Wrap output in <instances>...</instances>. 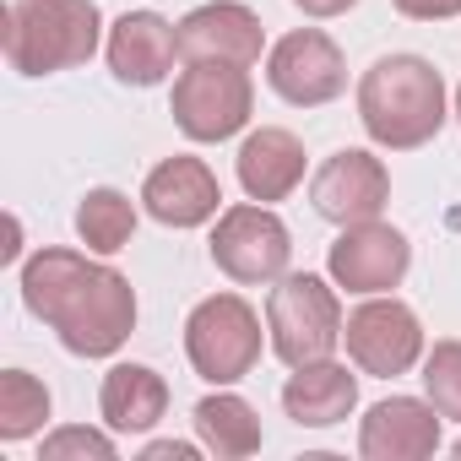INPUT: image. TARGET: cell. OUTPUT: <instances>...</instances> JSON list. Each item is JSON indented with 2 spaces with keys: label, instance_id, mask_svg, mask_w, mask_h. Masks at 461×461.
<instances>
[{
  "label": "cell",
  "instance_id": "obj_13",
  "mask_svg": "<svg viewBox=\"0 0 461 461\" xmlns=\"http://www.w3.org/2000/svg\"><path fill=\"white\" fill-rule=\"evenodd\" d=\"M141 201H147V212H152L158 222H168V228H201L206 217H217L222 190H217V174H212L201 158H168V163H158V168L147 174Z\"/></svg>",
  "mask_w": 461,
  "mask_h": 461
},
{
  "label": "cell",
  "instance_id": "obj_6",
  "mask_svg": "<svg viewBox=\"0 0 461 461\" xmlns=\"http://www.w3.org/2000/svg\"><path fill=\"white\" fill-rule=\"evenodd\" d=\"M256 87L245 66H222V60H195L174 82V125L190 141H228L250 120Z\"/></svg>",
  "mask_w": 461,
  "mask_h": 461
},
{
  "label": "cell",
  "instance_id": "obj_27",
  "mask_svg": "<svg viewBox=\"0 0 461 461\" xmlns=\"http://www.w3.org/2000/svg\"><path fill=\"white\" fill-rule=\"evenodd\" d=\"M456 114H461V87H456Z\"/></svg>",
  "mask_w": 461,
  "mask_h": 461
},
{
  "label": "cell",
  "instance_id": "obj_2",
  "mask_svg": "<svg viewBox=\"0 0 461 461\" xmlns=\"http://www.w3.org/2000/svg\"><path fill=\"white\" fill-rule=\"evenodd\" d=\"M358 120L364 131L391 147L412 152L439 136L445 125V82L423 55H385L358 82Z\"/></svg>",
  "mask_w": 461,
  "mask_h": 461
},
{
  "label": "cell",
  "instance_id": "obj_8",
  "mask_svg": "<svg viewBox=\"0 0 461 461\" xmlns=\"http://www.w3.org/2000/svg\"><path fill=\"white\" fill-rule=\"evenodd\" d=\"M342 337H348V358L364 369V375H407L423 353V326L407 304L396 299H369L358 304L348 321H342Z\"/></svg>",
  "mask_w": 461,
  "mask_h": 461
},
{
  "label": "cell",
  "instance_id": "obj_24",
  "mask_svg": "<svg viewBox=\"0 0 461 461\" xmlns=\"http://www.w3.org/2000/svg\"><path fill=\"white\" fill-rule=\"evenodd\" d=\"M396 12L412 17V23H445L461 12V0H396Z\"/></svg>",
  "mask_w": 461,
  "mask_h": 461
},
{
  "label": "cell",
  "instance_id": "obj_25",
  "mask_svg": "<svg viewBox=\"0 0 461 461\" xmlns=\"http://www.w3.org/2000/svg\"><path fill=\"white\" fill-rule=\"evenodd\" d=\"M141 456H147V461H190L195 445H185V439H158V445H147Z\"/></svg>",
  "mask_w": 461,
  "mask_h": 461
},
{
  "label": "cell",
  "instance_id": "obj_23",
  "mask_svg": "<svg viewBox=\"0 0 461 461\" xmlns=\"http://www.w3.org/2000/svg\"><path fill=\"white\" fill-rule=\"evenodd\" d=\"M66 456H93V461H114V439L98 434V429H60L44 439V456L39 461H66Z\"/></svg>",
  "mask_w": 461,
  "mask_h": 461
},
{
  "label": "cell",
  "instance_id": "obj_16",
  "mask_svg": "<svg viewBox=\"0 0 461 461\" xmlns=\"http://www.w3.org/2000/svg\"><path fill=\"white\" fill-rule=\"evenodd\" d=\"M353 402H358V380L331 358L294 369V380L283 385V407L299 429H331L353 412Z\"/></svg>",
  "mask_w": 461,
  "mask_h": 461
},
{
  "label": "cell",
  "instance_id": "obj_3",
  "mask_svg": "<svg viewBox=\"0 0 461 461\" xmlns=\"http://www.w3.org/2000/svg\"><path fill=\"white\" fill-rule=\"evenodd\" d=\"M98 6L93 0H12L6 6V60L23 77H50L93 60Z\"/></svg>",
  "mask_w": 461,
  "mask_h": 461
},
{
  "label": "cell",
  "instance_id": "obj_5",
  "mask_svg": "<svg viewBox=\"0 0 461 461\" xmlns=\"http://www.w3.org/2000/svg\"><path fill=\"white\" fill-rule=\"evenodd\" d=\"M185 353L190 369L212 385H234L256 369L261 358V321L240 294H217L201 299L185 321Z\"/></svg>",
  "mask_w": 461,
  "mask_h": 461
},
{
  "label": "cell",
  "instance_id": "obj_10",
  "mask_svg": "<svg viewBox=\"0 0 461 461\" xmlns=\"http://www.w3.org/2000/svg\"><path fill=\"white\" fill-rule=\"evenodd\" d=\"M412 267V245L396 234L391 222H348L342 240L331 245V277L348 294H385L407 277Z\"/></svg>",
  "mask_w": 461,
  "mask_h": 461
},
{
  "label": "cell",
  "instance_id": "obj_28",
  "mask_svg": "<svg viewBox=\"0 0 461 461\" xmlns=\"http://www.w3.org/2000/svg\"><path fill=\"white\" fill-rule=\"evenodd\" d=\"M456 456H461V439H456Z\"/></svg>",
  "mask_w": 461,
  "mask_h": 461
},
{
  "label": "cell",
  "instance_id": "obj_4",
  "mask_svg": "<svg viewBox=\"0 0 461 461\" xmlns=\"http://www.w3.org/2000/svg\"><path fill=\"white\" fill-rule=\"evenodd\" d=\"M267 326H272V353L288 369H304V364L331 358V348L342 342V304L321 277L299 272V277H283L272 288Z\"/></svg>",
  "mask_w": 461,
  "mask_h": 461
},
{
  "label": "cell",
  "instance_id": "obj_21",
  "mask_svg": "<svg viewBox=\"0 0 461 461\" xmlns=\"http://www.w3.org/2000/svg\"><path fill=\"white\" fill-rule=\"evenodd\" d=\"M44 418H50L44 380H33L28 369L0 375V439H28L33 429H44Z\"/></svg>",
  "mask_w": 461,
  "mask_h": 461
},
{
  "label": "cell",
  "instance_id": "obj_20",
  "mask_svg": "<svg viewBox=\"0 0 461 461\" xmlns=\"http://www.w3.org/2000/svg\"><path fill=\"white\" fill-rule=\"evenodd\" d=\"M77 234H82L87 250L114 256V250H125L131 234H136V206H131L120 190H87V201L77 206Z\"/></svg>",
  "mask_w": 461,
  "mask_h": 461
},
{
  "label": "cell",
  "instance_id": "obj_11",
  "mask_svg": "<svg viewBox=\"0 0 461 461\" xmlns=\"http://www.w3.org/2000/svg\"><path fill=\"white\" fill-rule=\"evenodd\" d=\"M310 201H315V212L326 222H342V228L348 222H369L391 201V174H385L380 158L348 147V152H337V158L321 163V174L310 185Z\"/></svg>",
  "mask_w": 461,
  "mask_h": 461
},
{
  "label": "cell",
  "instance_id": "obj_14",
  "mask_svg": "<svg viewBox=\"0 0 461 461\" xmlns=\"http://www.w3.org/2000/svg\"><path fill=\"white\" fill-rule=\"evenodd\" d=\"M179 28H168L158 12H125L109 33V71L131 87H158L174 71Z\"/></svg>",
  "mask_w": 461,
  "mask_h": 461
},
{
  "label": "cell",
  "instance_id": "obj_15",
  "mask_svg": "<svg viewBox=\"0 0 461 461\" xmlns=\"http://www.w3.org/2000/svg\"><path fill=\"white\" fill-rule=\"evenodd\" d=\"M434 445H439V418H434V407H423L412 396L375 402L364 418V434H358V450L369 461H423V456H434Z\"/></svg>",
  "mask_w": 461,
  "mask_h": 461
},
{
  "label": "cell",
  "instance_id": "obj_17",
  "mask_svg": "<svg viewBox=\"0 0 461 461\" xmlns=\"http://www.w3.org/2000/svg\"><path fill=\"white\" fill-rule=\"evenodd\" d=\"M299 179H304V147H299L294 131L261 125L240 147V185H245L250 201H283Z\"/></svg>",
  "mask_w": 461,
  "mask_h": 461
},
{
  "label": "cell",
  "instance_id": "obj_7",
  "mask_svg": "<svg viewBox=\"0 0 461 461\" xmlns=\"http://www.w3.org/2000/svg\"><path fill=\"white\" fill-rule=\"evenodd\" d=\"M288 228L267 206H228L212 234V261L234 283H277L288 272Z\"/></svg>",
  "mask_w": 461,
  "mask_h": 461
},
{
  "label": "cell",
  "instance_id": "obj_9",
  "mask_svg": "<svg viewBox=\"0 0 461 461\" xmlns=\"http://www.w3.org/2000/svg\"><path fill=\"white\" fill-rule=\"evenodd\" d=\"M267 82H272L277 98H288L299 109H321L348 87V66H342V50L326 33L304 28V33H288V39L272 44Z\"/></svg>",
  "mask_w": 461,
  "mask_h": 461
},
{
  "label": "cell",
  "instance_id": "obj_1",
  "mask_svg": "<svg viewBox=\"0 0 461 461\" xmlns=\"http://www.w3.org/2000/svg\"><path fill=\"white\" fill-rule=\"evenodd\" d=\"M23 299L77 358H109L136 331L131 283L77 250H39L23 267Z\"/></svg>",
  "mask_w": 461,
  "mask_h": 461
},
{
  "label": "cell",
  "instance_id": "obj_19",
  "mask_svg": "<svg viewBox=\"0 0 461 461\" xmlns=\"http://www.w3.org/2000/svg\"><path fill=\"white\" fill-rule=\"evenodd\" d=\"M195 434L212 456H228V461L261 450V418L245 396H206L195 407Z\"/></svg>",
  "mask_w": 461,
  "mask_h": 461
},
{
  "label": "cell",
  "instance_id": "obj_12",
  "mask_svg": "<svg viewBox=\"0 0 461 461\" xmlns=\"http://www.w3.org/2000/svg\"><path fill=\"white\" fill-rule=\"evenodd\" d=\"M179 55L195 60H222V66H256L261 60V17L240 0H212L195 6L179 23Z\"/></svg>",
  "mask_w": 461,
  "mask_h": 461
},
{
  "label": "cell",
  "instance_id": "obj_26",
  "mask_svg": "<svg viewBox=\"0 0 461 461\" xmlns=\"http://www.w3.org/2000/svg\"><path fill=\"white\" fill-rule=\"evenodd\" d=\"M294 6H299L304 17H342L348 6H358V0H294Z\"/></svg>",
  "mask_w": 461,
  "mask_h": 461
},
{
  "label": "cell",
  "instance_id": "obj_22",
  "mask_svg": "<svg viewBox=\"0 0 461 461\" xmlns=\"http://www.w3.org/2000/svg\"><path fill=\"white\" fill-rule=\"evenodd\" d=\"M423 391L439 418L461 423V342H434V353L423 358Z\"/></svg>",
  "mask_w": 461,
  "mask_h": 461
},
{
  "label": "cell",
  "instance_id": "obj_18",
  "mask_svg": "<svg viewBox=\"0 0 461 461\" xmlns=\"http://www.w3.org/2000/svg\"><path fill=\"white\" fill-rule=\"evenodd\" d=\"M98 407H104L109 429H120V434H141V429H152V423L163 418V407H168V385H163V375H152L147 364H114V369L104 375Z\"/></svg>",
  "mask_w": 461,
  "mask_h": 461
}]
</instances>
